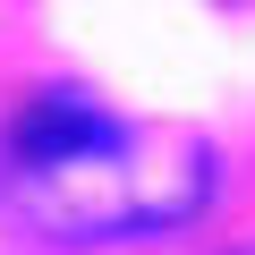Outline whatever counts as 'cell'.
Returning <instances> with one entry per match:
<instances>
[{
  "label": "cell",
  "instance_id": "obj_1",
  "mask_svg": "<svg viewBox=\"0 0 255 255\" xmlns=\"http://www.w3.org/2000/svg\"><path fill=\"white\" fill-rule=\"evenodd\" d=\"M9 179L60 238H153L204 213L213 145L187 128L111 119L85 94H34L9 128Z\"/></svg>",
  "mask_w": 255,
  "mask_h": 255
}]
</instances>
